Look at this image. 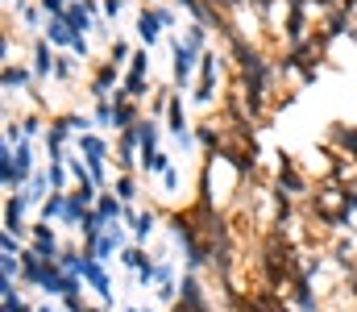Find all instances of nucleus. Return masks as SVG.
Instances as JSON below:
<instances>
[{"instance_id":"nucleus-3","label":"nucleus","mask_w":357,"mask_h":312,"mask_svg":"<svg viewBox=\"0 0 357 312\" xmlns=\"http://www.w3.org/2000/svg\"><path fill=\"white\" fill-rule=\"evenodd\" d=\"M29 250H33L38 258H46V262H59V258H63V242H59L54 225L38 221V225H33V233H29Z\"/></svg>"},{"instance_id":"nucleus-19","label":"nucleus","mask_w":357,"mask_h":312,"mask_svg":"<svg viewBox=\"0 0 357 312\" xmlns=\"http://www.w3.org/2000/svg\"><path fill=\"white\" fill-rule=\"evenodd\" d=\"M129 59H133V54H129V42H121V38H116V42H112V50H108V63H112V67H125Z\"/></svg>"},{"instance_id":"nucleus-10","label":"nucleus","mask_w":357,"mask_h":312,"mask_svg":"<svg viewBox=\"0 0 357 312\" xmlns=\"http://www.w3.org/2000/svg\"><path fill=\"white\" fill-rule=\"evenodd\" d=\"M46 267H50V262H46V258H38V254L25 246V254H21V283H25V288H42Z\"/></svg>"},{"instance_id":"nucleus-23","label":"nucleus","mask_w":357,"mask_h":312,"mask_svg":"<svg viewBox=\"0 0 357 312\" xmlns=\"http://www.w3.org/2000/svg\"><path fill=\"white\" fill-rule=\"evenodd\" d=\"M21 133H25V138H38V133H46V129H42V117H33V112H29V117H21Z\"/></svg>"},{"instance_id":"nucleus-13","label":"nucleus","mask_w":357,"mask_h":312,"mask_svg":"<svg viewBox=\"0 0 357 312\" xmlns=\"http://www.w3.org/2000/svg\"><path fill=\"white\" fill-rule=\"evenodd\" d=\"M133 138H137V146H142V150H158L162 125H158L154 117H142V121H137V129H133Z\"/></svg>"},{"instance_id":"nucleus-28","label":"nucleus","mask_w":357,"mask_h":312,"mask_svg":"<svg viewBox=\"0 0 357 312\" xmlns=\"http://www.w3.org/2000/svg\"><path fill=\"white\" fill-rule=\"evenodd\" d=\"M88 312H104V309H91V304H88Z\"/></svg>"},{"instance_id":"nucleus-12","label":"nucleus","mask_w":357,"mask_h":312,"mask_svg":"<svg viewBox=\"0 0 357 312\" xmlns=\"http://www.w3.org/2000/svg\"><path fill=\"white\" fill-rule=\"evenodd\" d=\"M54 59H59V54L50 50V42H46V38H38V42H33V75H38V80L54 75Z\"/></svg>"},{"instance_id":"nucleus-1","label":"nucleus","mask_w":357,"mask_h":312,"mask_svg":"<svg viewBox=\"0 0 357 312\" xmlns=\"http://www.w3.org/2000/svg\"><path fill=\"white\" fill-rule=\"evenodd\" d=\"M171 54H175V84L183 88V84L191 80V71L199 67V59H204V46H195L191 38H175Z\"/></svg>"},{"instance_id":"nucleus-8","label":"nucleus","mask_w":357,"mask_h":312,"mask_svg":"<svg viewBox=\"0 0 357 312\" xmlns=\"http://www.w3.org/2000/svg\"><path fill=\"white\" fill-rule=\"evenodd\" d=\"M46 42H50V46H59V50H75L79 34L71 29L67 13H63V17H50V21H46Z\"/></svg>"},{"instance_id":"nucleus-6","label":"nucleus","mask_w":357,"mask_h":312,"mask_svg":"<svg viewBox=\"0 0 357 312\" xmlns=\"http://www.w3.org/2000/svg\"><path fill=\"white\" fill-rule=\"evenodd\" d=\"M125 225H133V242H137V246H146V242L154 237V229H158V212H154V208H142V212H137V208L129 205Z\"/></svg>"},{"instance_id":"nucleus-5","label":"nucleus","mask_w":357,"mask_h":312,"mask_svg":"<svg viewBox=\"0 0 357 312\" xmlns=\"http://www.w3.org/2000/svg\"><path fill=\"white\" fill-rule=\"evenodd\" d=\"M216 71H220V54L204 50V59H199V84H195V101L199 104H212V96H216Z\"/></svg>"},{"instance_id":"nucleus-24","label":"nucleus","mask_w":357,"mask_h":312,"mask_svg":"<svg viewBox=\"0 0 357 312\" xmlns=\"http://www.w3.org/2000/svg\"><path fill=\"white\" fill-rule=\"evenodd\" d=\"M17 8H21V17H25V25H29V29H33V25L42 21V13H38L33 4H21V0H17Z\"/></svg>"},{"instance_id":"nucleus-17","label":"nucleus","mask_w":357,"mask_h":312,"mask_svg":"<svg viewBox=\"0 0 357 312\" xmlns=\"http://www.w3.org/2000/svg\"><path fill=\"white\" fill-rule=\"evenodd\" d=\"M46 171H50V188H54V192H71V188H75V184L67 179V171H71L67 163H50Z\"/></svg>"},{"instance_id":"nucleus-11","label":"nucleus","mask_w":357,"mask_h":312,"mask_svg":"<svg viewBox=\"0 0 357 312\" xmlns=\"http://www.w3.org/2000/svg\"><path fill=\"white\" fill-rule=\"evenodd\" d=\"M116 71H121V67L104 63V67L91 75V96H96V101H112V92L121 88V84H116Z\"/></svg>"},{"instance_id":"nucleus-4","label":"nucleus","mask_w":357,"mask_h":312,"mask_svg":"<svg viewBox=\"0 0 357 312\" xmlns=\"http://www.w3.org/2000/svg\"><path fill=\"white\" fill-rule=\"evenodd\" d=\"M25 208H29V200L21 192L4 196V233H13V237H29L33 233V225L25 221Z\"/></svg>"},{"instance_id":"nucleus-7","label":"nucleus","mask_w":357,"mask_h":312,"mask_svg":"<svg viewBox=\"0 0 357 312\" xmlns=\"http://www.w3.org/2000/svg\"><path fill=\"white\" fill-rule=\"evenodd\" d=\"M96 212H100V221L108 225V229H116V225H125V212H129V205L116 196V192H100V200H96Z\"/></svg>"},{"instance_id":"nucleus-20","label":"nucleus","mask_w":357,"mask_h":312,"mask_svg":"<svg viewBox=\"0 0 357 312\" xmlns=\"http://www.w3.org/2000/svg\"><path fill=\"white\" fill-rule=\"evenodd\" d=\"M75 75V54H59L54 59V80H71Z\"/></svg>"},{"instance_id":"nucleus-15","label":"nucleus","mask_w":357,"mask_h":312,"mask_svg":"<svg viewBox=\"0 0 357 312\" xmlns=\"http://www.w3.org/2000/svg\"><path fill=\"white\" fill-rule=\"evenodd\" d=\"M116 262H121V267H129V271H142V267H150L154 258H150V250H146V246L129 242V246H125V250L116 254Z\"/></svg>"},{"instance_id":"nucleus-9","label":"nucleus","mask_w":357,"mask_h":312,"mask_svg":"<svg viewBox=\"0 0 357 312\" xmlns=\"http://www.w3.org/2000/svg\"><path fill=\"white\" fill-rule=\"evenodd\" d=\"M162 29H167V25H162V17H158V8H154V4H146V8L137 13V38H142L146 46H154Z\"/></svg>"},{"instance_id":"nucleus-14","label":"nucleus","mask_w":357,"mask_h":312,"mask_svg":"<svg viewBox=\"0 0 357 312\" xmlns=\"http://www.w3.org/2000/svg\"><path fill=\"white\" fill-rule=\"evenodd\" d=\"M67 21H71V29H75L79 38H84L88 29H100V21H96L88 8H84V0H71V8H67Z\"/></svg>"},{"instance_id":"nucleus-16","label":"nucleus","mask_w":357,"mask_h":312,"mask_svg":"<svg viewBox=\"0 0 357 312\" xmlns=\"http://www.w3.org/2000/svg\"><path fill=\"white\" fill-rule=\"evenodd\" d=\"M112 192L125 200V205H133L142 192H137V179H133V171H116V184H112Z\"/></svg>"},{"instance_id":"nucleus-29","label":"nucleus","mask_w":357,"mask_h":312,"mask_svg":"<svg viewBox=\"0 0 357 312\" xmlns=\"http://www.w3.org/2000/svg\"><path fill=\"white\" fill-rule=\"evenodd\" d=\"M146 4H158V0H146Z\"/></svg>"},{"instance_id":"nucleus-22","label":"nucleus","mask_w":357,"mask_h":312,"mask_svg":"<svg viewBox=\"0 0 357 312\" xmlns=\"http://www.w3.org/2000/svg\"><path fill=\"white\" fill-rule=\"evenodd\" d=\"M146 67H150V50H133L129 71H133V75H146Z\"/></svg>"},{"instance_id":"nucleus-21","label":"nucleus","mask_w":357,"mask_h":312,"mask_svg":"<svg viewBox=\"0 0 357 312\" xmlns=\"http://www.w3.org/2000/svg\"><path fill=\"white\" fill-rule=\"evenodd\" d=\"M96 125L112 129V101H96Z\"/></svg>"},{"instance_id":"nucleus-18","label":"nucleus","mask_w":357,"mask_h":312,"mask_svg":"<svg viewBox=\"0 0 357 312\" xmlns=\"http://www.w3.org/2000/svg\"><path fill=\"white\" fill-rule=\"evenodd\" d=\"M25 84H29V71L8 63V67H4V92H17V88H25Z\"/></svg>"},{"instance_id":"nucleus-2","label":"nucleus","mask_w":357,"mask_h":312,"mask_svg":"<svg viewBox=\"0 0 357 312\" xmlns=\"http://www.w3.org/2000/svg\"><path fill=\"white\" fill-rule=\"evenodd\" d=\"M79 279L88 283V288L100 296V300H104V304H112V300H116V292H112V279H108L104 262H96L91 254H84V262H79Z\"/></svg>"},{"instance_id":"nucleus-26","label":"nucleus","mask_w":357,"mask_h":312,"mask_svg":"<svg viewBox=\"0 0 357 312\" xmlns=\"http://www.w3.org/2000/svg\"><path fill=\"white\" fill-rule=\"evenodd\" d=\"M162 188H167V196H175V192H178V171H175V167L162 175Z\"/></svg>"},{"instance_id":"nucleus-25","label":"nucleus","mask_w":357,"mask_h":312,"mask_svg":"<svg viewBox=\"0 0 357 312\" xmlns=\"http://www.w3.org/2000/svg\"><path fill=\"white\" fill-rule=\"evenodd\" d=\"M38 4H42V8H46V13H50V17H63V13H67V8H71V4H67V0H38Z\"/></svg>"},{"instance_id":"nucleus-27","label":"nucleus","mask_w":357,"mask_h":312,"mask_svg":"<svg viewBox=\"0 0 357 312\" xmlns=\"http://www.w3.org/2000/svg\"><path fill=\"white\" fill-rule=\"evenodd\" d=\"M121 8H125V0H104V21L121 17Z\"/></svg>"}]
</instances>
